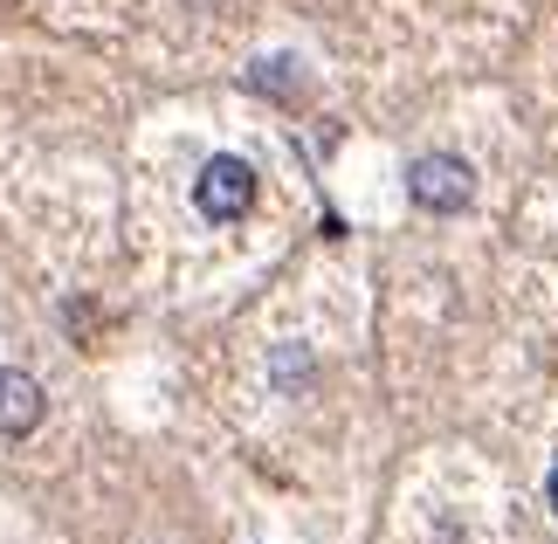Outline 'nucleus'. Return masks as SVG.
Segmentation results:
<instances>
[{
	"label": "nucleus",
	"mask_w": 558,
	"mask_h": 544,
	"mask_svg": "<svg viewBox=\"0 0 558 544\" xmlns=\"http://www.w3.org/2000/svg\"><path fill=\"white\" fill-rule=\"evenodd\" d=\"M248 201H255V172H248V159H234V152L207 159L201 180H193V207H201L207 221H242Z\"/></svg>",
	"instance_id": "nucleus-1"
},
{
	"label": "nucleus",
	"mask_w": 558,
	"mask_h": 544,
	"mask_svg": "<svg viewBox=\"0 0 558 544\" xmlns=\"http://www.w3.org/2000/svg\"><path fill=\"white\" fill-rule=\"evenodd\" d=\"M407 193H414V207H427V214H456V207H469V193H476V172L462 159H448V152H427V159L407 166Z\"/></svg>",
	"instance_id": "nucleus-2"
},
{
	"label": "nucleus",
	"mask_w": 558,
	"mask_h": 544,
	"mask_svg": "<svg viewBox=\"0 0 558 544\" xmlns=\"http://www.w3.org/2000/svg\"><path fill=\"white\" fill-rule=\"evenodd\" d=\"M41 427V386L21 365H0V434H35Z\"/></svg>",
	"instance_id": "nucleus-3"
},
{
	"label": "nucleus",
	"mask_w": 558,
	"mask_h": 544,
	"mask_svg": "<svg viewBox=\"0 0 558 544\" xmlns=\"http://www.w3.org/2000/svg\"><path fill=\"white\" fill-rule=\"evenodd\" d=\"M545 496H551V517H558V469H551V483H545Z\"/></svg>",
	"instance_id": "nucleus-4"
}]
</instances>
